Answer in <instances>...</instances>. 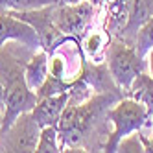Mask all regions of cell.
<instances>
[{
    "instance_id": "cell-14",
    "label": "cell",
    "mask_w": 153,
    "mask_h": 153,
    "mask_svg": "<svg viewBox=\"0 0 153 153\" xmlns=\"http://www.w3.org/2000/svg\"><path fill=\"white\" fill-rule=\"evenodd\" d=\"M48 0H0V13L2 11H30L42 6H48Z\"/></svg>"
},
{
    "instance_id": "cell-1",
    "label": "cell",
    "mask_w": 153,
    "mask_h": 153,
    "mask_svg": "<svg viewBox=\"0 0 153 153\" xmlns=\"http://www.w3.org/2000/svg\"><path fill=\"white\" fill-rule=\"evenodd\" d=\"M107 118L113 124V131L109 133L103 144V151L114 153L118 142L131 133L142 131V127L148 126L151 114L144 103L133 100L131 96H124L118 102H114V105L107 111Z\"/></svg>"
},
{
    "instance_id": "cell-8",
    "label": "cell",
    "mask_w": 153,
    "mask_h": 153,
    "mask_svg": "<svg viewBox=\"0 0 153 153\" xmlns=\"http://www.w3.org/2000/svg\"><path fill=\"white\" fill-rule=\"evenodd\" d=\"M68 103V91L61 94H53L46 98H39L37 105L31 109V114L35 116L41 127L46 126H57L61 113L65 111V107Z\"/></svg>"
},
{
    "instance_id": "cell-17",
    "label": "cell",
    "mask_w": 153,
    "mask_h": 153,
    "mask_svg": "<svg viewBox=\"0 0 153 153\" xmlns=\"http://www.w3.org/2000/svg\"><path fill=\"white\" fill-rule=\"evenodd\" d=\"M146 72L153 78V48L148 52V56H146Z\"/></svg>"
},
{
    "instance_id": "cell-4",
    "label": "cell",
    "mask_w": 153,
    "mask_h": 153,
    "mask_svg": "<svg viewBox=\"0 0 153 153\" xmlns=\"http://www.w3.org/2000/svg\"><path fill=\"white\" fill-rule=\"evenodd\" d=\"M98 7L91 0H83L78 4H57L53 7V20L63 35H72L81 39L89 28L94 26Z\"/></svg>"
},
{
    "instance_id": "cell-7",
    "label": "cell",
    "mask_w": 153,
    "mask_h": 153,
    "mask_svg": "<svg viewBox=\"0 0 153 153\" xmlns=\"http://www.w3.org/2000/svg\"><path fill=\"white\" fill-rule=\"evenodd\" d=\"M11 41L20 42L24 48H30L31 52L41 48V41L33 26L19 19L13 11H2L0 13V48H4V45Z\"/></svg>"
},
{
    "instance_id": "cell-11",
    "label": "cell",
    "mask_w": 153,
    "mask_h": 153,
    "mask_svg": "<svg viewBox=\"0 0 153 153\" xmlns=\"http://www.w3.org/2000/svg\"><path fill=\"white\" fill-rule=\"evenodd\" d=\"M126 96H131L133 100L144 103L148 107L149 114H153V78L146 70L137 76V79L133 81V85L129 87V91H127Z\"/></svg>"
},
{
    "instance_id": "cell-19",
    "label": "cell",
    "mask_w": 153,
    "mask_h": 153,
    "mask_svg": "<svg viewBox=\"0 0 153 153\" xmlns=\"http://www.w3.org/2000/svg\"><path fill=\"white\" fill-rule=\"evenodd\" d=\"M83 2V0H57V4H78Z\"/></svg>"
},
{
    "instance_id": "cell-15",
    "label": "cell",
    "mask_w": 153,
    "mask_h": 153,
    "mask_svg": "<svg viewBox=\"0 0 153 153\" xmlns=\"http://www.w3.org/2000/svg\"><path fill=\"white\" fill-rule=\"evenodd\" d=\"M116 151H126V153H142L144 151V146H142V140H140V135H138V131L137 133H131L127 137H124L122 140L118 142V148Z\"/></svg>"
},
{
    "instance_id": "cell-16",
    "label": "cell",
    "mask_w": 153,
    "mask_h": 153,
    "mask_svg": "<svg viewBox=\"0 0 153 153\" xmlns=\"http://www.w3.org/2000/svg\"><path fill=\"white\" fill-rule=\"evenodd\" d=\"M138 135H140V140H142V146H144V151L146 153H153V135L146 137L142 131H138Z\"/></svg>"
},
{
    "instance_id": "cell-9",
    "label": "cell",
    "mask_w": 153,
    "mask_h": 153,
    "mask_svg": "<svg viewBox=\"0 0 153 153\" xmlns=\"http://www.w3.org/2000/svg\"><path fill=\"white\" fill-rule=\"evenodd\" d=\"M50 76V56L45 48L35 50L24 65V78L31 91H37Z\"/></svg>"
},
{
    "instance_id": "cell-22",
    "label": "cell",
    "mask_w": 153,
    "mask_h": 153,
    "mask_svg": "<svg viewBox=\"0 0 153 153\" xmlns=\"http://www.w3.org/2000/svg\"><path fill=\"white\" fill-rule=\"evenodd\" d=\"M151 118H153V114H151ZM151 135H153V129H151Z\"/></svg>"
},
{
    "instance_id": "cell-12",
    "label": "cell",
    "mask_w": 153,
    "mask_h": 153,
    "mask_svg": "<svg viewBox=\"0 0 153 153\" xmlns=\"http://www.w3.org/2000/svg\"><path fill=\"white\" fill-rule=\"evenodd\" d=\"M133 46L138 52V56L146 59L148 52L153 48V15L137 30V33L133 37Z\"/></svg>"
},
{
    "instance_id": "cell-10",
    "label": "cell",
    "mask_w": 153,
    "mask_h": 153,
    "mask_svg": "<svg viewBox=\"0 0 153 153\" xmlns=\"http://www.w3.org/2000/svg\"><path fill=\"white\" fill-rule=\"evenodd\" d=\"M111 35L107 33L103 28H89L81 37V48L87 59H91L92 63H103L105 61V53Z\"/></svg>"
},
{
    "instance_id": "cell-13",
    "label": "cell",
    "mask_w": 153,
    "mask_h": 153,
    "mask_svg": "<svg viewBox=\"0 0 153 153\" xmlns=\"http://www.w3.org/2000/svg\"><path fill=\"white\" fill-rule=\"evenodd\" d=\"M37 153H57L61 149V142H59V131L57 126H46L41 127V135L37 142Z\"/></svg>"
},
{
    "instance_id": "cell-18",
    "label": "cell",
    "mask_w": 153,
    "mask_h": 153,
    "mask_svg": "<svg viewBox=\"0 0 153 153\" xmlns=\"http://www.w3.org/2000/svg\"><path fill=\"white\" fill-rule=\"evenodd\" d=\"M4 100H6V89L2 79H0V111H4Z\"/></svg>"
},
{
    "instance_id": "cell-2",
    "label": "cell",
    "mask_w": 153,
    "mask_h": 153,
    "mask_svg": "<svg viewBox=\"0 0 153 153\" xmlns=\"http://www.w3.org/2000/svg\"><path fill=\"white\" fill-rule=\"evenodd\" d=\"M105 63L114 83L124 94H127L129 87L133 85L137 76L146 70V59L138 56V52L131 42L124 41L118 35H113L109 41Z\"/></svg>"
},
{
    "instance_id": "cell-21",
    "label": "cell",
    "mask_w": 153,
    "mask_h": 153,
    "mask_svg": "<svg viewBox=\"0 0 153 153\" xmlns=\"http://www.w3.org/2000/svg\"><path fill=\"white\" fill-rule=\"evenodd\" d=\"M48 2H57V0H48Z\"/></svg>"
},
{
    "instance_id": "cell-20",
    "label": "cell",
    "mask_w": 153,
    "mask_h": 153,
    "mask_svg": "<svg viewBox=\"0 0 153 153\" xmlns=\"http://www.w3.org/2000/svg\"><path fill=\"white\" fill-rule=\"evenodd\" d=\"M0 133H2V111H0Z\"/></svg>"
},
{
    "instance_id": "cell-3",
    "label": "cell",
    "mask_w": 153,
    "mask_h": 153,
    "mask_svg": "<svg viewBox=\"0 0 153 153\" xmlns=\"http://www.w3.org/2000/svg\"><path fill=\"white\" fill-rule=\"evenodd\" d=\"M48 56H50V76H53V78L72 85L83 76L85 53L78 37L63 35Z\"/></svg>"
},
{
    "instance_id": "cell-6",
    "label": "cell",
    "mask_w": 153,
    "mask_h": 153,
    "mask_svg": "<svg viewBox=\"0 0 153 153\" xmlns=\"http://www.w3.org/2000/svg\"><path fill=\"white\" fill-rule=\"evenodd\" d=\"M53 7H56V2L37 9H30V11H13L19 19H22L33 26L41 41V48H45L48 53L56 46V42L63 37L59 28L56 26V20H53Z\"/></svg>"
},
{
    "instance_id": "cell-5",
    "label": "cell",
    "mask_w": 153,
    "mask_h": 153,
    "mask_svg": "<svg viewBox=\"0 0 153 153\" xmlns=\"http://www.w3.org/2000/svg\"><path fill=\"white\" fill-rule=\"evenodd\" d=\"M41 135V126L35 116L22 113L6 131L0 133V151L7 153H30L35 151Z\"/></svg>"
}]
</instances>
